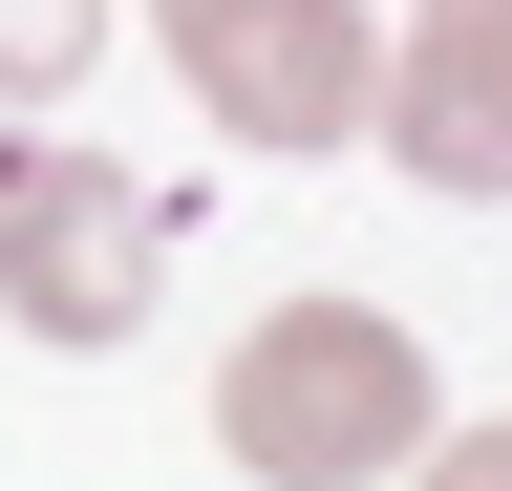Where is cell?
<instances>
[{
    "label": "cell",
    "mask_w": 512,
    "mask_h": 491,
    "mask_svg": "<svg viewBox=\"0 0 512 491\" xmlns=\"http://www.w3.org/2000/svg\"><path fill=\"white\" fill-rule=\"evenodd\" d=\"M107 65V0H0V107H64Z\"/></svg>",
    "instance_id": "cell-5"
},
{
    "label": "cell",
    "mask_w": 512,
    "mask_h": 491,
    "mask_svg": "<svg viewBox=\"0 0 512 491\" xmlns=\"http://www.w3.org/2000/svg\"><path fill=\"white\" fill-rule=\"evenodd\" d=\"M448 427V385H427V342H406V299H278L235 363H214V449L256 470V491H363V470H406Z\"/></svg>",
    "instance_id": "cell-1"
},
{
    "label": "cell",
    "mask_w": 512,
    "mask_h": 491,
    "mask_svg": "<svg viewBox=\"0 0 512 491\" xmlns=\"http://www.w3.org/2000/svg\"><path fill=\"white\" fill-rule=\"evenodd\" d=\"M406 491H512V406H491V427H427V449H406Z\"/></svg>",
    "instance_id": "cell-6"
},
{
    "label": "cell",
    "mask_w": 512,
    "mask_h": 491,
    "mask_svg": "<svg viewBox=\"0 0 512 491\" xmlns=\"http://www.w3.org/2000/svg\"><path fill=\"white\" fill-rule=\"evenodd\" d=\"M150 299H171V193H150V171H107V150L0 129V321L64 342V363H107Z\"/></svg>",
    "instance_id": "cell-2"
},
{
    "label": "cell",
    "mask_w": 512,
    "mask_h": 491,
    "mask_svg": "<svg viewBox=\"0 0 512 491\" xmlns=\"http://www.w3.org/2000/svg\"><path fill=\"white\" fill-rule=\"evenodd\" d=\"M363 150H406L427 193L512 214V0H427L406 65H384V107H363Z\"/></svg>",
    "instance_id": "cell-4"
},
{
    "label": "cell",
    "mask_w": 512,
    "mask_h": 491,
    "mask_svg": "<svg viewBox=\"0 0 512 491\" xmlns=\"http://www.w3.org/2000/svg\"><path fill=\"white\" fill-rule=\"evenodd\" d=\"M150 22H171V86L235 150H363V107H384L363 0H150Z\"/></svg>",
    "instance_id": "cell-3"
}]
</instances>
